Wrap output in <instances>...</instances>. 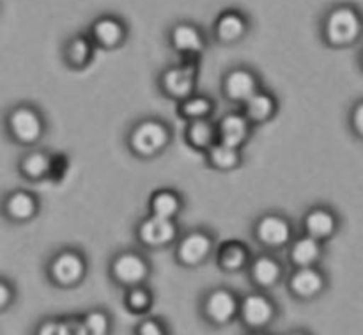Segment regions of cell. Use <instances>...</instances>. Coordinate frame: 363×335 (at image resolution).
<instances>
[{"label": "cell", "instance_id": "33", "mask_svg": "<svg viewBox=\"0 0 363 335\" xmlns=\"http://www.w3.org/2000/svg\"><path fill=\"white\" fill-rule=\"evenodd\" d=\"M133 334L137 335H165L170 334V325L169 322L162 318V316L147 314L138 318V322L135 323Z\"/></svg>", "mask_w": 363, "mask_h": 335}, {"label": "cell", "instance_id": "15", "mask_svg": "<svg viewBox=\"0 0 363 335\" xmlns=\"http://www.w3.org/2000/svg\"><path fill=\"white\" fill-rule=\"evenodd\" d=\"M287 295L300 304H311L328 291L330 277L323 265L293 268L286 277Z\"/></svg>", "mask_w": 363, "mask_h": 335}, {"label": "cell", "instance_id": "35", "mask_svg": "<svg viewBox=\"0 0 363 335\" xmlns=\"http://www.w3.org/2000/svg\"><path fill=\"white\" fill-rule=\"evenodd\" d=\"M350 126H351V130H353V133L357 135V137L363 138V99H362V101H358L357 105L351 109Z\"/></svg>", "mask_w": 363, "mask_h": 335}, {"label": "cell", "instance_id": "28", "mask_svg": "<svg viewBox=\"0 0 363 335\" xmlns=\"http://www.w3.org/2000/svg\"><path fill=\"white\" fill-rule=\"evenodd\" d=\"M216 114V99L206 92H194L188 98L176 103V116L183 123L197 119H211Z\"/></svg>", "mask_w": 363, "mask_h": 335}, {"label": "cell", "instance_id": "36", "mask_svg": "<svg viewBox=\"0 0 363 335\" xmlns=\"http://www.w3.org/2000/svg\"><path fill=\"white\" fill-rule=\"evenodd\" d=\"M360 62H362V66H363V52H362V57H360Z\"/></svg>", "mask_w": 363, "mask_h": 335}, {"label": "cell", "instance_id": "32", "mask_svg": "<svg viewBox=\"0 0 363 335\" xmlns=\"http://www.w3.org/2000/svg\"><path fill=\"white\" fill-rule=\"evenodd\" d=\"M87 335H108L113 332V314L106 307H91L80 314Z\"/></svg>", "mask_w": 363, "mask_h": 335}, {"label": "cell", "instance_id": "21", "mask_svg": "<svg viewBox=\"0 0 363 335\" xmlns=\"http://www.w3.org/2000/svg\"><path fill=\"white\" fill-rule=\"evenodd\" d=\"M218 128V141L223 144H229L233 148L245 149L254 138L255 126L252 121L243 114L240 106H234L233 110L225 112L216 119Z\"/></svg>", "mask_w": 363, "mask_h": 335}, {"label": "cell", "instance_id": "12", "mask_svg": "<svg viewBox=\"0 0 363 335\" xmlns=\"http://www.w3.org/2000/svg\"><path fill=\"white\" fill-rule=\"evenodd\" d=\"M209 43L211 35L197 21L177 20L167 28V46L177 59H202Z\"/></svg>", "mask_w": 363, "mask_h": 335}, {"label": "cell", "instance_id": "11", "mask_svg": "<svg viewBox=\"0 0 363 335\" xmlns=\"http://www.w3.org/2000/svg\"><path fill=\"white\" fill-rule=\"evenodd\" d=\"M181 233H183V227L179 220L162 219L151 213L138 219L133 227L135 245L147 252L172 251Z\"/></svg>", "mask_w": 363, "mask_h": 335}, {"label": "cell", "instance_id": "34", "mask_svg": "<svg viewBox=\"0 0 363 335\" xmlns=\"http://www.w3.org/2000/svg\"><path fill=\"white\" fill-rule=\"evenodd\" d=\"M18 302V286L11 277L0 273V314L11 311Z\"/></svg>", "mask_w": 363, "mask_h": 335}, {"label": "cell", "instance_id": "22", "mask_svg": "<svg viewBox=\"0 0 363 335\" xmlns=\"http://www.w3.org/2000/svg\"><path fill=\"white\" fill-rule=\"evenodd\" d=\"M96 53H98V46L87 31L67 35L60 46V59L64 66L71 71L89 70L94 62Z\"/></svg>", "mask_w": 363, "mask_h": 335}, {"label": "cell", "instance_id": "10", "mask_svg": "<svg viewBox=\"0 0 363 335\" xmlns=\"http://www.w3.org/2000/svg\"><path fill=\"white\" fill-rule=\"evenodd\" d=\"M279 318L280 305L269 291H261L252 287L248 293L241 295L238 323H240V326L245 332H268Z\"/></svg>", "mask_w": 363, "mask_h": 335}, {"label": "cell", "instance_id": "24", "mask_svg": "<svg viewBox=\"0 0 363 335\" xmlns=\"http://www.w3.org/2000/svg\"><path fill=\"white\" fill-rule=\"evenodd\" d=\"M291 268L319 266L326 258V243L307 233H298L286 251Z\"/></svg>", "mask_w": 363, "mask_h": 335}, {"label": "cell", "instance_id": "26", "mask_svg": "<svg viewBox=\"0 0 363 335\" xmlns=\"http://www.w3.org/2000/svg\"><path fill=\"white\" fill-rule=\"evenodd\" d=\"M186 209V197L181 190L172 187H162L151 192L147 199V213L162 219L179 220Z\"/></svg>", "mask_w": 363, "mask_h": 335}, {"label": "cell", "instance_id": "4", "mask_svg": "<svg viewBox=\"0 0 363 335\" xmlns=\"http://www.w3.org/2000/svg\"><path fill=\"white\" fill-rule=\"evenodd\" d=\"M106 275L117 290L124 291L138 284L151 282L155 275V265L149 258V252L135 245V247L119 248L110 256Z\"/></svg>", "mask_w": 363, "mask_h": 335}, {"label": "cell", "instance_id": "7", "mask_svg": "<svg viewBox=\"0 0 363 335\" xmlns=\"http://www.w3.org/2000/svg\"><path fill=\"white\" fill-rule=\"evenodd\" d=\"M240 302L241 293L234 287L225 284L208 287L199 300V316L209 329H229L240 318Z\"/></svg>", "mask_w": 363, "mask_h": 335}, {"label": "cell", "instance_id": "31", "mask_svg": "<svg viewBox=\"0 0 363 335\" xmlns=\"http://www.w3.org/2000/svg\"><path fill=\"white\" fill-rule=\"evenodd\" d=\"M156 304V293L147 284H138V286L128 287L123 291V307L135 318H142L152 312Z\"/></svg>", "mask_w": 363, "mask_h": 335}, {"label": "cell", "instance_id": "1", "mask_svg": "<svg viewBox=\"0 0 363 335\" xmlns=\"http://www.w3.org/2000/svg\"><path fill=\"white\" fill-rule=\"evenodd\" d=\"M0 124L4 137L20 149L41 145L50 130L48 116L43 106L28 99L7 105L0 117Z\"/></svg>", "mask_w": 363, "mask_h": 335}, {"label": "cell", "instance_id": "25", "mask_svg": "<svg viewBox=\"0 0 363 335\" xmlns=\"http://www.w3.org/2000/svg\"><path fill=\"white\" fill-rule=\"evenodd\" d=\"M240 109L243 110L245 116L252 121V124H254L255 128H259L275 121V117L280 114V99L279 96L275 94V91H272V89L262 85V87L259 89L254 96H250Z\"/></svg>", "mask_w": 363, "mask_h": 335}, {"label": "cell", "instance_id": "6", "mask_svg": "<svg viewBox=\"0 0 363 335\" xmlns=\"http://www.w3.org/2000/svg\"><path fill=\"white\" fill-rule=\"evenodd\" d=\"M218 248V238L213 229L206 226H195L183 229L172 247V258L177 266L186 270H197L215 259Z\"/></svg>", "mask_w": 363, "mask_h": 335}, {"label": "cell", "instance_id": "17", "mask_svg": "<svg viewBox=\"0 0 363 335\" xmlns=\"http://www.w3.org/2000/svg\"><path fill=\"white\" fill-rule=\"evenodd\" d=\"M89 35L101 52H117L130 39V23L123 16L106 13L99 14L87 28Z\"/></svg>", "mask_w": 363, "mask_h": 335}, {"label": "cell", "instance_id": "3", "mask_svg": "<svg viewBox=\"0 0 363 335\" xmlns=\"http://www.w3.org/2000/svg\"><path fill=\"white\" fill-rule=\"evenodd\" d=\"M91 263L87 252L78 245H60L46 258L43 272L53 290L73 291L87 280Z\"/></svg>", "mask_w": 363, "mask_h": 335}, {"label": "cell", "instance_id": "13", "mask_svg": "<svg viewBox=\"0 0 363 335\" xmlns=\"http://www.w3.org/2000/svg\"><path fill=\"white\" fill-rule=\"evenodd\" d=\"M43 212V199L30 188H9L0 194V219L9 226H28Z\"/></svg>", "mask_w": 363, "mask_h": 335}, {"label": "cell", "instance_id": "18", "mask_svg": "<svg viewBox=\"0 0 363 335\" xmlns=\"http://www.w3.org/2000/svg\"><path fill=\"white\" fill-rule=\"evenodd\" d=\"M250 32V16L240 7H227L213 21L211 39L220 46H234L243 43Z\"/></svg>", "mask_w": 363, "mask_h": 335}, {"label": "cell", "instance_id": "30", "mask_svg": "<svg viewBox=\"0 0 363 335\" xmlns=\"http://www.w3.org/2000/svg\"><path fill=\"white\" fill-rule=\"evenodd\" d=\"M35 335H87L80 314L46 316L34 326Z\"/></svg>", "mask_w": 363, "mask_h": 335}, {"label": "cell", "instance_id": "16", "mask_svg": "<svg viewBox=\"0 0 363 335\" xmlns=\"http://www.w3.org/2000/svg\"><path fill=\"white\" fill-rule=\"evenodd\" d=\"M286 261L279 258V252L259 251L252 258L250 266L247 270V280L254 290L261 291H275L277 287L286 282L287 277Z\"/></svg>", "mask_w": 363, "mask_h": 335}, {"label": "cell", "instance_id": "29", "mask_svg": "<svg viewBox=\"0 0 363 335\" xmlns=\"http://www.w3.org/2000/svg\"><path fill=\"white\" fill-rule=\"evenodd\" d=\"M206 165L209 169L216 170V172H233L238 170L240 167H243L245 163V155L243 149L233 148L229 144H223V142H216L211 149L204 153Z\"/></svg>", "mask_w": 363, "mask_h": 335}, {"label": "cell", "instance_id": "27", "mask_svg": "<svg viewBox=\"0 0 363 335\" xmlns=\"http://www.w3.org/2000/svg\"><path fill=\"white\" fill-rule=\"evenodd\" d=\"M183 141L191 151L204 155L208 149H211L218 142V128H216L215 117L184 123Z\"/></svg>", "mask_w": 363, "mask_h": 335}, {"label": "cell", "instance_id": "9", "mask_svg": "<svg viewBox=\"0 0 363 335\" xmlns=\"http://www.w3.org/2000/svg\"><path fill=\"white\" fill-rule=\"evenodd\" d=\"M201 59H177L163 67L156 77L158 92L169 101H181L199 91Z\"/></svg>", "mask_w": 363, "mask_h": 335}, {"label": "cell", "instance_id": "2", "mask_svg": "<svg viewBox=\"0 0 363 335\" xmlns=\"http://www.w3.org/2000/svg\"><path fill=\"white\" fill-rule=\"evenodd\" d=\"M174 126L162 116L138 117L124 135V148L133 158L151 162L170 149Z\"/></svg>", "mask_w": 363, "mask_h": 335}, {"label": "cell", "instance_id": "5", "mask_svg": "<svg viewBox=\"0 0 363 335\" xmlns=\"http://www.w3.org/2000/svg\"><path fill=\"white\" fill-rule=\"evenodd\" d=\"M363 18L357 7L350 4L332 6L319 21V38L332 50L347 48L360 39Z\"/></svg>", "mask_w": 363, "mask_h": 335}, {"label": "cell", "instance_id": "23", "mask_svg": "<svg viewBox=\"0 0 363 335\" xmlns=\"http://www.w3.org/2000/svg\"><path fill=\"white\" fill-rule=\"evenodd\" d=\"M255 252L243 240H225L218 243L215 252V265L225 275H240L247 273Z\"/></svg>", "mask_w": 363, "mask_h": 335}, {"label": "cell", "instance_id": "14", "mask_svg": "<svg viewBox=\"0 0 363 335\" xmlns=\"http://www.w3.org/2000/svg\"><path fill=\"white\" fill-rule=\"evenodd\" d=\"M262 77L250 64H233L220 77L222 98L233 106H241L262 87Z\"/></svg>", "mask_w": 363, "mask_h": 335}, {"label": "cell", "instance_id": "19", "mask_svg": "<svg viewBox=\"0 0 363 335\" xmlns=\"http://www.w3.org/2000/svg\"><path fill=\"white\" fill-rule=\"evenodd\" d=\"M301 233H307L318 240L328 243L330 240L339 234L340 231V216L330 204L315 202L311 204L301 215Z\"/></svg>", "mask_w": 363, "mask_h": 335}, {"label": "cell", "instance_id": "20", "mask_svg": "<svg viewBox=\"0 0 363 335\" xmlns=\"http://www.w3.org/2000/svg\"><path fill=\"white\" fill-rule=\"evenodd\" d=\"M53 170H55V156L43 145L23 149L16 160L18 176L27 183H43L52 177Z\"/></svg>", "mask_w": 363, "mask_h": 335}, {"label": "cell", "instance_id": "8", "mask_svg": "<svg viewBox=\"0 0 363 335\" xmlns=\"http://www.w3.org/2000/svg\"><path fill=\"white\" fill-rule=\"evenodd\" d=\"M298 234L296 224L287 213L279 209H268L254 219L250 226V236L262 251L284 252Z\"/></svg>", "mask_w": 363, "mask_h": 335}]
</instances>
